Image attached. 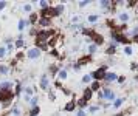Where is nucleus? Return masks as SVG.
<instances>
[{"label": "nucleus", "instance_id": "19", "mask_svg": "<svg viewBox=\"0 0 138 116\" xmlns=\"http://www.w3.org/2000/svg\"><path fill=\"white\" fill-rule=\"evenodd\" d=\"M23 45V40H22V39H19V40L16 42V47H22Z\"/></svg>", "mask_w": 138, "mask_h": 116}, {"label": "nucleus", "instance_id": "1", "mask_svg": "<svg viewBox=\"0 0 138 116\" xmlns=\"http://www.w3.org/2000/svg\"><path fill=\"white\" fill-rule=\"evenodd\" d=\"M48 37H50V31H41V33H37V40L39 42H45Z\"/></svg>", "mask_w": 138, "mask_h": 116}, {"label": "nucleus", "instance_id": "27", "mask_svg": "<svg viewBox=\"0 0 138 116\" xmlns=\"http://www.w3.org/2000/svg\"><path fill=\"white\" fill-rule=\"evenodd\" d=\"M82 81H84V82H90V76H84Z\"/></svg>", "mask_w": 138, "mask_h": 116}, {"label": "nucleus", "instance_id": "30", "mask_svg": "<svg viewBox=\"0 0 138 116\" xmlns=\"http://www.w3.org/2000/svg\"><path fill=\"white\" fill-rule=\"evenodd\" d=\"M5 8V2H0V9H3Z\"/></svg>", "mask_w": 138, "mask_h": 116}, {"label": "nucleus", "instance_id": "22", "mask_svg": "<svg viewBox=\"0 0 138 116\" xmlns=\"http://www.w3.org/2000/svg\"><path fill=\"white\" fill-rule=\"evenodd\" d=\"M6 71H8V68H6V67H0V73H3V74H5Z\"/></svg>", "mask_w": 138, "mask_h": 116}, {"label": "nucleus", "instance_id": "29", "mask_svg": "<svg viewBox=\"0 0 138 116\" xmlns=\"http://www.w3.org/2000/svg\"><path fill=\"white\" fill-rule=\"evenodd\" d=\"M79 105H81V107H84V105H85V99H81V102H79Z\"/></svg>", "mask_w": 138, "mask_h": 116}, {"label": "nucleus", "instance_id": "6", "mask_svg": "<svg viewBox=\"0 0 138 116\" xmlns=\"http://www.w3.org/2000/svg\"><path fill=\"white\" fill-rule=\"evenodd\" d=\"M104 77H106L107 81H115V79H116V74H115V73H107Z\"/></svg>", "mask_w": 138, "mask_h": 116}, {"label": "nucleus", "instance_id": "17", "mask_svg": "<svg viewBox=\"0 0 138 116\" xmlns=\"http://www.w3.org/2000/svg\"><path fill=\"white\" fill-rule=\"evenodd\" d=\"M89 20H90V22H96V20H98V16H90Z\"/></svg>", "mask_w": 138, "mask_h": 116}, {"label": "nucleus", "instance_id": "16", "mask_svg": "<svg viewBox=\"0 0 138 116\" xmlns=\"http://www.w3.org/2000/svg\"><path fill=\"white\" fill-rule=\"evenodd\" d=\"M98 88H99V84H98V82H93V85H92L90 90H98Z\"/></svg>", "mask_w": 138, "mask_h": 116}, {"label": "nucleus", "instance_id": "21", "mask_svg": "<svg viewBox=\"0 0 138 116\" xmlns=\"http://www.w3.org/2000/svg\"><path fill=\"white\" fill-rule=\"evenodd\" d=\"M37 113H39V108H34V110L31 111V116H37Z\"/></svg>", "mask_w": 138, "mask_h": 116}, {"label": "nucleus", "instance_id": "20", "mask_svg": "<svg viewBox=\"0 0 138 116\" xmlns=\"http://www.w3.org/2000/svg\"><path fill=\"white\" fill-rule=\"evenodd\" d=\"M89 50H90V53H95V51H96V45H90Z\"/></svg>", "mask_w": 138, "mask_h": 116}, {"label": "nucleus", "instance_id": "24", "mask_svg": "<svg viewBox=\"0 0 138 116\" xmlns=\"http://www.w3.org/2000/svg\"><path fill=\"white\" fill-rule=\"evenodd\" d=\"M107 53H109V54H113V53H115V48H113V47H110V48L107 50Z\"/></svg>", "mask_w": 138, "mask_h": 116}, {"label": "nucleus", "instance_id": "26", "mask_svg": "<svg viewBox=\"0 0 138 116\" xmlns=\"http://www.w3.org/2000/svg\"><path fill=\"white\" fill-rule=\"evenodd\" d=\"M5 51H6L5 48H0V57H3V56H5Z\"/></svg>", "mask_w": 138, "mask_h": 116}, {"label": "nucleus", "instance_id": "18", "mask_svg": "<svg viewBox=\"0 0 138 116\" xmlns=\"http://www.w3.org/2000/svg\"><path fill=\"white\" fill-rule=\"evenodd\" d=\"M121 102H123V99H116L113 105H115V107H120V105H121Z\"/></svg>", "mask_w": 138, "mask_h": 116}, {"label": "nucleus", "instance_id": "32", "mask_svg": "<svg viewBox=\"0 0 138 116\" xmlns=\"http://www.w3.org/2000/svg\"><path fill=\"white\" fill-rule=\"evenodd\" d=\"M133 40H135V42H138V36H135V37H133Z\"/></svg>", "mask_w": 138, "mask_h": 116}, {"label": "nucleus", "instance_id": "14", "mask_svg": "<svg viewBox=\"0 0 138 116\" xmlns=\"http://www.w3.org/2000/svg\"><path fill=\"white\" fill-rule=\"evenodd\" d=\"M39 23H41V25H48V23H50V20H48V19H42V20L39 22Z\"/></svg>", "mask_w": 138, "mask_h": 116}, {"label": "nucleus", "instance_id": "5", "mask_svg": "<svg viewBox=\"0 0 138 116\" xmlns=\"http://www.w3.org/2000/svg\"><path fill=\"white\" fill-rule=\"evenodd\" d=\"M11 87H12L11 82H2V84H0V91H9Z\"/></svg>", "mask_w": 138, "mask_h": 116}, {"label": "nucleus", "instance_id": "12", "mask_svg": "<svg viewBox=\"0 0 138 116\" xmlns=\"http://www.w3.org/2000/svg\"><path fill=\"white\" fill-rule=\"evenodd\" d=\"M59 77H61V79H65V77H67V71H65V70L59 71Z\"/></svg>", "mask_w": 138, "mask_h": 116}, {"label": "nucleus", "instance_id": "2", "mask_svg": "<svg viewBox=\"0 0 138 116\" xmlns=\"http://www.w3.org/2000/svg\"><path fill=\"white\" fill-rule=\"evenodd\" d=\"M104 76H106V67H103V68H99V70H96V71L93 73V77H95V79H103Z\"/></svg>", "mask_w": 138, "mask_h": 116}, {"label": "nucleus", "instance_id": "4", "mask_svg": "<svg viewBox=\"0 0 138 116\" xmlns=\"http://www.w3.org/2000/svg\"><path fill=\"white\" fill-rule=\"evenodd\" d=\"M39 54H41V50H39V48H33V50H30V51H28V57H31V59L37 57Z\"/></svg>", "mask_w": 138, "mask_h": 116}, {"label": "nucleus", "instance_id": "7", "mask_svg": "<svg viewBox=\"0 0 138 116\" xmlns=\"http://www.w3.org/2000/svg\"><path fill=\"white\" fill-rule=\"evenodd\" d=\"M104 98H107V99H113V93L110 91V90H104Z\"/></svg>", "mask_w": 138, "mask_h": 116}, {"label": "nucleus", "instance_id": "28", "mask_svg": "<svg viewBox=\"0 0 138 116\" xmlns=\"http://www.w3.org/2000/svg\"><path fill=\"white\" fill-rule=\"evenodd\" d=\"M30 102H31V104H33V105H36V102H37V98H33V99H31V101H30Z\"/></svg>", "mask_w": 138, "mask_h": 116}, {"label": "nucleus", "instance_id": "10", "mask_svg": "<svg viewBox=\"0 0 138 116\" xmlns=\"http://www.w3.org/2000/svg\"><path fill=\"white\" fill-rule=\"evenodd\" d=\"M27 25H28V22H27V20H20V22H19V30L22 31V30H23Z\"/></svg>", "mask_w": 138, "mask_h": 116}, {"label": "nucleus", "instance_id": "11", "mask_svg": "<svg viewBox=\"0 0 138 116\" xmlns=\"http://www.w3.org/2000/svg\"><path fill=\"white\" fill-rule=\"evenodd\" d=\"M73 108H74V102H68V104L65 105V110H68V111L73 110Z\"/></svg>", "mask_w": 138, "mask_h": 116}, {"label": "nucleus", "instance_id": "13", "mask_svg": "<svg viewBox=\"0 0 138 116\" xmlns=\"http://www.w3.org/2000/svg\"><path fill=\"white\" fill-rule=\"evenodd\" d=\"M12 114H14V116H20V110H19L17 107H14V108H12Z\"/></svg>", "mask_w": 138, "mask_h": 116}, {"label": "nucleus", "instance_id": "8", "mask_svg": "<svg viewBox=\"0 0 138 116\" xmlns=\"http://www.w3.org/2000/svg\"><path fill=\"white\" fill-rule=\"evenodd\" d=\"M90 98H92V90H90V88H87V90L84 91V99L87 101V99H90Z\"/></svg>", "mask_w": 138, "mask_h": 116}, {"label": "nucleus", "instance_id": "3", "mask_svg": "<svg viewBox=\"0 0 138 116\" xmlns=\"http://www.w3.org/2000/svg\"><path fill=\"white\" fill-rule=\"evenodd\" d=\"M42 16L50 17V16H57V14H56V9L54 8H45V9H42Z\"/></svg>", "mask_w": 138, "mask_h": 116}, {"label": "nucleus", "instance_id": "25", "mask_svg": "<svg viewBox=\"0 0 138 116\" xmlns=\"http://www.w3.org/2000/svg\"><path fill=\"white\" fill-rule=\"evenodd\" d=\"M124 51H126V54H132V48H130V47H127Z\"/></svg>", "mask_w": 138, "mask_h": 116}, {"label": "nucleus", "instance_id": "9", "mask_svg": "<svg viewBox=\"0 0 138 116\" xmlns=\"http://www.w3.org/2000/svg\"><path fill=\"white\" fill-rule=\"evenodd\" d=\"M47 85H48L47 76H42V81H41V87H42V88H47Z\"/></svg>", "mask_w": 138, "mask_h": 116}, {"label": "nucleus", "instance_id": "31", "mask_svg": "<svg viewBox=\"0 0 138 116\" xmlns=\"http://www.w3.org/2000/svg\"><path fill=\"white\" fill-rule=\"evenodd\" d=\"M78 116H85V113H84V111H82V110H81V111H79V113H78Z\"/></svg>", "mask_w": 138, "mask_h": 116}, {"label": "nucleus", "instance_id": "23", "mask_svg": "<svg viewBox=\"0 0 138 116\" xmlns=\"http://www.w3.org/2000/svg\"><path fill=\"white\" fill-rule=\"evenodd\" d=\"M41 6L45 9V8H48V3H47V2H41Z\"/></svg>", "mask_w": 138, "mask_h": 116}, {"label": "nucleus", "instance_id": "15", "mask_svg": "<svg viewBox=\"0 0 138 116\" xmlns=\"http://www.w3.org/2000/svg\"><path fill=\"white\" fill-rule=\"evenodd\" d=\"M120 19H121V20H123V22H126V20H127V19H129V16H127V14H121V16H120Z\"/></svg>", "mask_w": 138, "mask_h": 116}]
</instances>
